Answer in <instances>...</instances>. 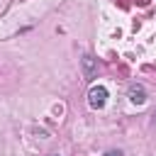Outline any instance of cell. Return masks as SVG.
<instances>
[{"mask_svg":"<svg viewBox=\"0 0 156 156\" xmlns=\"http://www.w3.org/2000/svg\"><path fill=\"white\" fill-rule=\"evenodd\" d=\"M105 102H107V88L93 85V88L88 90V105H90L93 110H100V107H105Z\"/></svg>","mask_w":156,"mask_h":156,"instance_id":"6da1fadb","label":"cell"},{"mask_svg":"<svg viewBox=\"0 0 156 156\" xmlns=\"http://www.w3.org/2000/svg\"><path fill=\"white\" fill-rule=\"evenodd\" d=\"M127 95H129V100H132L134 105H144V102H146V88H144L141 83H132L129 90H127Z\"/></svg>","mask_w":156,"mask_h":156,"instance_id":"3957f363","label":"cell"},{"mask_svg":"<svg viewBox=\"0 0 156 156\" xmlns=\"http://www.w3.org/2000/svg\"><path fill=\"white\" fill-rule=\"evenodd\" d=\"M80 68H83V76L90 80V78H95L98 76V58H93L90 54H85L83 58H80Z\"/></svg>","mask_w":156,"mask_h":156,"instance_id":"7a4b0ae2","label":"cell"},{"mask_svg":"<svg viewBox=\"0 0 156 156\" xmlns=\"http://www.w3.org/2000/svg\"><path fill=\"white\" fill-rule=\"evenodd\" d=\"M105 156H122V151H119V149H117V151H107Z\"/></svg>","mask_w":156,"mask_h":156,"instance_id":"277c9868","label":"cell"},{"mask_svg":"<svg viewBox=\"0 0 156 156\" xmlns=\"http://www.w3.org/2000/svg\"><path fill=\"white\" fill-rule=\"evenodd\" d=\"M49 156H61V154H49Z\"/></svg>","mask_w":156,"mask_h":156,"instance_id":"5b68a950","label":"cell"}]
</instances>
